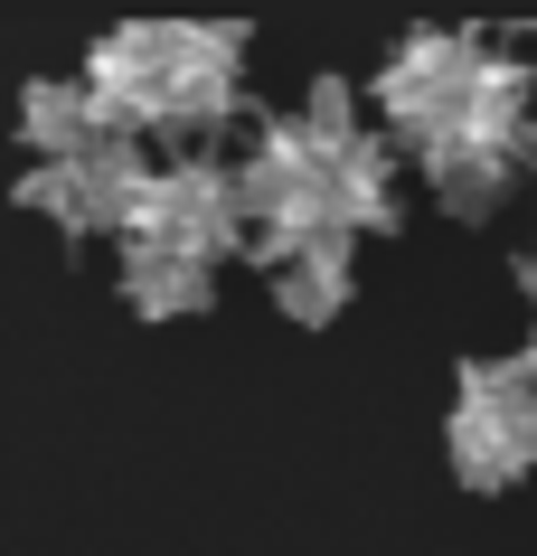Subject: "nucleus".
Returning <instances> with one entry per match:
<instances>
[{
	"instance_id": "5",
	"label": "nucleus",
	"mask_w": 537,
	"mask_h": 556,
	"mask_svg": "<svg viewBox=\"0 0 537 556\" xmlns=\"http://www.w3.org/2000/svg\"><path fill=\"white\" fill-rule=\"evenodd\" d=\"M170 29H151V20H123L104 48L86 58V94L94 114L123 123V132H142V123H170Z\"/></svg>"
},
{
	"instance_id": "8",
	"label": "nucleus",
	"mask_w": 537,
	"mask_h": 556,
	"mask_svg": "<svg viewBox=\"0 0 537 556\" xmlns=\"http://www.w3.org/2000/svg\"><path fill=\"white\" fill-rule=\"evenodd\" d=\"M424 170H434V189H444V207H462V217H490V207L509 199V161L500 142H472V132H444V142H424Z\"/></svg>"
},
{
	"instance_id": "6",
	"label": "nucleus",
	"mask_w": 537,
	"mask_h": 556,
	"mask_svg": "<svg viewBox=\"0 0 537 556\" xmlns=\"http://www.w3.org/2000/svg\"><path fill=\"white\" fill-rule=\"evenodd\" d=\"M236 66H245V29H217V20H179L170 29V123H217L236 114Z\"/></svg>"
},
{
	"instance_id": "7",
	"label": "nucleus",
	"mask_w": 537,
	"mask_h": 556,
	"mask_svg": "<svg viewBox=\"0 0 537 556\" xmlns=\"http://www.w3.org/2000/svg\"><path fill=\"white\" fill-rule=\"evenodd\" d=\"M104 132H114V123L94 114L86 76H38V86L20 94V142L48 151V161H76V151H94Z\"/></svg>"
},
{
	"instance_id": "3",
	"label": "nucleus",
	"mask_w": 537,
	"mask_h": 556,
	"mask_svg": "<svg viewBox=\"0 0 537 556\" xmlns=\"http://www.w3.org/2000/svg\"><path fill=\"white\" fill-rule=\"evenodd\" d=\"M472 76H481V38L472 29H415L387 58V76H378V104H387V123L424 151V142H444V132H462Z\"/></svg>"
},
{
	"instance_id": "10",
	"label": "nucleus",
	"mask_w": 537,
	"mask_h": 556,
	"mask_svg": "<svg viewBox=\"0 0 537 556\" xmlns=\"http://www.w3.org/2000/svg\"><path fill=\"white\" fill-rule=\"evenodd\" d=\"M462 132L472 142H500L509 161L528 151V66H481L472 104H462Z\"/></svg>"
},
{
	"instance_id": "4",
	"label": "nucleus",
	"mask_w": 537,
	"mask_h": 556,
	"mask_svg": "<svg viewBox=\"0 0 537 556\" xmlns=\"http://www.w3.org/2000/svg\"><path fill=\"white\" fill-rule=\"evenodd\" d=\"M142 189H151V161L132 151V132H104V142L76 151V161H38V170L20 179V207L66 217V227H132Z\"/></svg>"
},
{
	"instance_id": "14",
	"label": "nucleus",
	"mask_w": 537,
	"mask_h": 556,
	"mask_svg": "<svg viewBox=\"0 0 537 556\" xmlns=\"http://www.w3.org/2000/svg\"><path fill=\"white\" fill-rule=\"evenodd\" d=\"M528 378H537V340H528Z\"/></svg>"
},
{
	"instance_id": "9",
	"label": "nucleus",
	"mask_w": 537,
	"mask_h": 556,
	"mask_svg": "<svg viewBox=\"0 0 537 556\" xmlns=\"http://www.w3.org/2000/svg\"><path fill=\"white\" fill-rule=\"evenodd\" d=\"M330 199H340V217L358 227H396V170H387V142L378 132H358L340 161H330Z\"/></svg>"
},
{
	"instance_id": "1",
	"label": "nucleus",
	"mask_w": 537,
	"mask_h": 556,
	"mask_svg": "<svg viewBox=\"0 0 537 556\" xmlns=\"http://www.w3.org/2000/svg\"><path fill=\"white\" fill-rule=\"evenodd\" d=\"M537 463V378L528 358H472L452 406V471L472 491H509Z\"/></svg>"
},
{
	"instance_id": "12",
	"label": "nucleus",
	"mask_w": 537,
	"mask_h": 556,
	"mask_svg": "<svg viewBox=\"0 0 537 556\" xmlns=\"http://www.w3.org/2000/svg\"><path fill=\"white\" fill-rule=\"evenodd\" d=\"M273 302L293 312V321H340V302H349V264H330V255H302L273 274Z\"/></svg>"
},
{
	"instance_id": "13",
	"label": "nucleus",
	"mask_w": 537,
	"mask_h": 556,
	"mask_svg": "<svg viewBox=\"0 0 537 556\" xmlns=\"http://www.w3.org/2000/svg\"><path fill=\"white\" fill-rule=\"evenodd\" d=\"M302 132H311V142H321L330 151V161H340V151H349L358 142V104H349V86H340V76H321V86H311V94H302Z\"/></svg>"
},
{
	"instance_id": "11",
	"label": "nucleus",
	"mask_w": 537,
	"mask_h": 556,
	"mask_svg": "<svg viewBox=\"0 0 537 556\" xmlns=\"http://www.w3.org/2000/svg\"><path fill=\"white\" fill-rule=\"evenodd\" d=\"M123 302L151 312V321L208 312V264H189V255H132V264H123Z\"/></svg>"
},
{
	"instance_id": "2",
	"label": "nucleus",
	"mask_w": 537,
	"mask_h": 556,
	"mask_svg": "<svg viewBox=\"0 0 537 556\" xmlns=\"http://www.w3.org/2000/svg\"><path fill=\"white\" fill-rule=\"evenodd\" d=\"M132 255H189V264H217L227 245L245 236V207H236V170L217 161H179V170H151L142 207H132Z\"/></svg>"
}]
</instances>
